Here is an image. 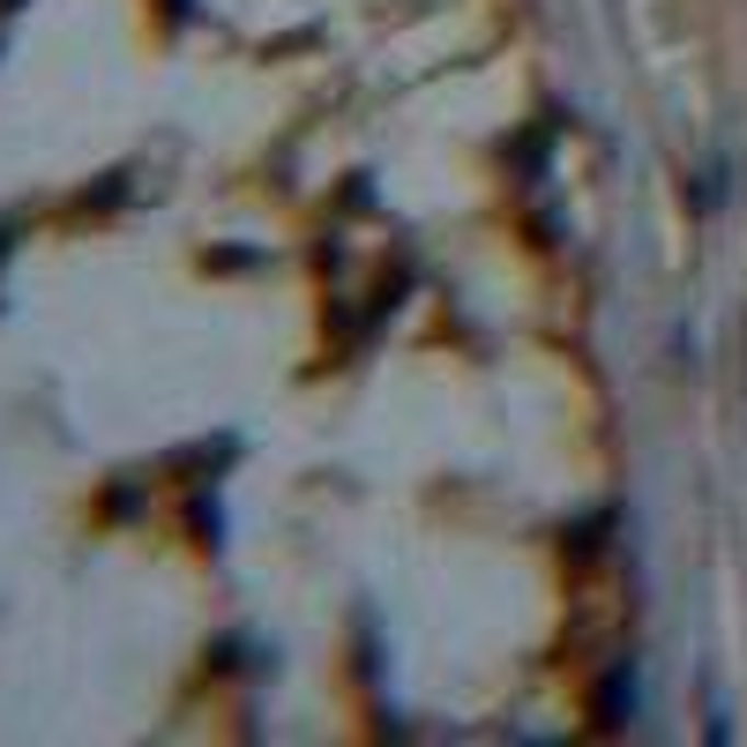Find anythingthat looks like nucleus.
<instances>
[{
  "label": "nucleus",
  "mask_w": 747,
  "mask_h": 747,
  "mask_svg": "<svg viewBox=\"0 0 747 747\" xmlns=\"http://www.w3.org/2000/svg\"><path fill=\"white\" fill-rule=\"evenodd\" d=\"M628 703H635V680H628V665L598 688V710H606V725H628Z\"/></svg>",
  "instance_id": "1"
}]
</instances>
